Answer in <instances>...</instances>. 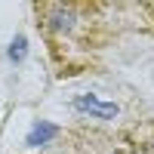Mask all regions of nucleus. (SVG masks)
<instances>
[{
    "mask_svg": "<svg viewBox=\"0 0 154 154\" xmlns=\"http://www.w3.org/2000/svg\"><path fill=\"white\" fill-rule=\"evenodd\" d=\"M22 56H25V37H16V43H12V49H9V59L22 62Z\"/></svg>",
    "mask_w": 154,
    "mask_h": 154,
    "instance_id": "obj_4",
    "label": "nucleus"
},
{
    "mask_svg": "<svg viewBox=\"0 0 154 154\" xmlns=\"http://www.w3.org/2000/svg\"><path fill=\"white\" fill-rule=\"evenodd\" d=\"M53 136H59V130L56 126H49V123H40V126H34V133L28 136V145H37V142H46V139H53Z\"/></svg>",
    "mask_w": 154,
    "mask_h": 154,
    "instance_id": "obj_3",
    "label": "nucleus"
},
{
    "mask_svg": "<svg viewBox=\"0 0 154 154\" xmlns=\"http://www.w3.org/2000/svg\"><path fill=\"white\" fill-rule=\"evenodd\" d=\"M31 9L59 74H80L108 40L102 19L108 3H34Z\"/></svg>",
    "mask_w": 154,
    "mask_h": 154,
    "instance_id": "obj_1",
    "label": "nucleus"
},
{
    "mask_svg": "<svg viewBox=\"0 0 154 154\" xmlns=\"http://www.w3.org/2000/svg\"><path fill=\"white\" fill-rule=\"evenodd\" d=\"M77 108L89 111V114H99V117H114V114H117L114 105H99L96 99H77Z\"/></svg>",
    "mask_w": 154,
    "mask_h": 154,
    "instance_id": "obj_2",
    "label": "nucleus"
}]
</instances>
